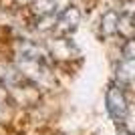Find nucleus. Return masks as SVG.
<instances>
[{"label": "nucleus", "instance_id": "39448f33", "mask_svg": "<svg viewBox=\"0 0 135 135\" xmlns=\"http://www.w3.org/2000/svg\"><path fill=\"white\" fill-rule=\"evenodd\" d=\"M119 28V14L115 10H107L101 16V22H99V30H101L103 36H113L117 34Z\"/></svg>", "mask_w": 135, "mask_h": 135}, {"label": "nucleus", "instance_id": "20e7f679", "mask_svg": "<svg viewBox=\"0 0 135 135\" xmlns=\"http://www.w3.org/2000/svg\"><path fill=\"white\" fill-rule=\"evenodd\" d=\"M49 55L55 56L56 61H69V59H75V46L69 42L65 36H59L55 40V45L51 46Z\"/></svg>", "mask_w": 135, "mask_h": 135}, {"label": "nucleus", "instance_id": "f257e3e1", "mask_svg": "<svg viewBox=\"0 0 135 135\" xmlns=\"http://www.w3.org/2000/svg\"><path fill=\"white\" fill-rule=\"evenodd\" d=\"M49 52L36 42L30 40H20L14 46V59L20 73L26 77L32 85L38 87H49L52 83V71L49 67Z\"/></svg>", "mask_w": 135, "mask_h": 135}, {"label": "nucleus", "instance_id": "6e6552de", "mask_svg": "<svg viewBox=\"0 0 135 135\" xmlns=\"http://www.w3.org/2000/svg\"><path fill=\"white\" fill-rule=\"evenodd\" d=\"M117 34H121L123 38H133L135 36V14H123L119 16V28Z\"/></svg>", "mask_w": 135, "mask_h": 135}, {"label": "nucleus", "instance_id": "7ed1b4c3", "mask_svg": "<svg viewBox=\"0 0 135 135\" xmlns=\"http://www.w3.org/2000/svg\"><path fill=\"white\" fill-rule=\"evenodd\" d=\"M79 24H81V10L77 6H67V8L61 10V14H56L55 34L67 38V36H71L79 28Z\"/></svg>", "mask_w": 135, "mask_h": 135}, {"label": "nucleus", "instance_id": "9b49d317", "mask_svg": "<svg viewBox=\"0 0 135 135\" xmlns=\"http://www.w3.org/2000/svg\"><path fill=\"white\" fill-rule=\"evenodd\" d=\"M117 135H135V133H131L129 129H119V133Z\"/></svg>", "mask_w": 135, "mask_h": 135}, {"label": "nucleus", "instance_id": "0eeeda50", "mask_svg": "<svg viewBox=\"0 0 135 135\" xmlns=\"http://www.w3.org/2000/svg\"><path fill=\"white\" fill-rule=\"evenodd\" d=\"M133 79H135V61L123 59L117 65V81L119 83H129Z\"/></svg>", "mask_w": 135, "mask_h": 135}, {"label": "nucleus", "instance_id": "1a4fd4ad", "mask_svg": "<svg viewBox=\"0 0 135 135\" xmlns=\"http://www.w3.org/2000/svg\"><path fill=\"white\" fill-rule=\"evenodd\" d=\"M121 55H123V59L135 61V36L133 38H125V45H123V49H121Z\"/></svg>", "mask_w": 135, "mask_h": 135}, {"label": "nucleus", "instance_id": "9d476101", "mask_svg": "<svg viewBox=\"0 0 135 135\" xmlns=\"http://www.w3.org/2000/svg\"><path fill=\"white\" fill-rule=\"evenodd\" d=\"M12 2H14V4H16V6H22V8H26V6H28V8H30L34 0H12Z\"/></svg>", "mask_w": 135, "mask_h": 135}, {"label": "nucleus", "instance_id": "423d86ee", "mask_svg": "<svg viewBox=\"0 0 135 135\" xmlns=\"http://www.w3.org/2000/svg\"><path fill=\"white\" fill-rule=\"evenodd\" d=\"M34 18H42V16H55L56 14V0H34L30 6Z\"/></svg>", "mask_w": 135, "mask_h": 135}, {"label": "nucleus", "instance_id": "f03ea898", "mask_svg": "<svg viewBox=\"0 0 135 135\" xmlns=\"http://www.w3.org/2000/svg\"><path fill=\"white\" fill-rule=\"evenodd\" d=\"M105 107H107L109 117L115 121V123H123L127 115H129V101H127V95L121 85H111L107 89V95H105Z\"/></svg>", "mask_w": 135, "mask_h": 135}]
</instances>
